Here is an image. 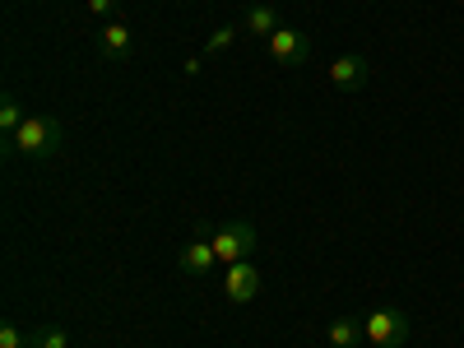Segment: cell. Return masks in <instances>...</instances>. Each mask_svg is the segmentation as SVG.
Returning a JSON list of instances; mask_svg holds the SVG:
<instances>
[{
  "instance_id": "cell-1",
  "label": "cell",
  "mask_w": 464,
  "mask_h": 348,
  "mask_svg": "<svg viewBox=\"0 0 464 348\" xmlns=\"http://www.w3.org/2000/svg\"><path fill=\"white\" fill-rule=\"evenodd\" d=\"M61 144H65V130H61L56 116H28V121L5 140L10 153H24V159H33V163L37 159H56Z\"/></svg>"
},
{
  "instance_id": "cell-2",
  "label": "cell",
  "mask_w": 464,
  "mask_h": 348,
  "mask_svg": "<svg viewBox=\"0 0 464 348\" xmlns=\"http://www.w3.org/2000/svg\"><path fill=\"white\" fill-rule=\"evenodd\" d=\"M362 334L372 348H404L409 339V316L400 306H376V312L362 316Z\"/></svg>"
},
{
  "instance_id": "cell-3",
  "label": "cell",
  "mask_w": 464,
  "mask_h": 348,
  "mask_svg": "<svg viewBox=\"0 0 464 348\" xmlns=\"http://www.w3.org/2000/svg\"><path fill=\"white\" fill-rule=\"evenodd\" d=\"M265 52H269V61H279V65H306L312 61V37H306L302 28H279V33H269L265 37Z\"/></svg>"
},
{
  "instance_id": "cell-4",
  "label": "cell",
  "mask_w": 464,
  "mask_h": 348,
  "mask_svg": "<svg viewBox=\"0 0 464 348\" xmlns=\"http://www.w3.org/2000/svg\"><path fill=\"white\" fill-rule=\"evenodd\" d=\"M214 251H218V265H237V260H251L256 251V227L251 223H227L214 232Z\"/></svg>"
},
{
  "instance_id": "cell-5",
  "label": "cell",
  "mask_w": 464,
  "mask_h": 348,
  "mask_svg": "<svg viewBox=\"0 0 464 348\" xmlns=\"http://www.w3.org/2000/svg\"><path fill=\"white\" fill-rule=\"evenodd\" d=\"M223 297L237 302V306H246V302L260 297V275H256L251 260H237V265L223 269Z\"/></svg>"
},
{
  "instance_id": "cell-6",
  "label": "cell",
  "mask_w": 464,
  "mask_h": 348,
  "mask_svg": "<svg viewBox=\"0 0 464 348\" xmlns=\"http://www.w3.org/2000/svg\"><path fill=\"white\" fill-rule=\"evenodd\" d=\"M214 265H218V251H214L209 237H196V242H186L177 251V269H181V275H190V279H209Z\"/></svg>"
},
{
  "instance_id": "cell-7",
  "label": "cell",
  "mask_w": 464,
  "mask_h": 348,
  "mask_svg": "<svg viewBox=\"0 0 464 348\" xmlns=\"http://www.w3.org/2000/svg\"><path fill=\"white\" fill-rule=\"evenodd\" d=\"M367 74H372V65H367V56H339V61H330V84L339 89V93H358L362 84H367Z\"/></svg>"
},
{
  "instance_id": "cell-8",
  "label": "cell",
  "mask_w": 464,
  "mask_h": 348,
  "mask_svg": "<svg viewBox=\"0 0 464 348\" xmlns=\"http://www.w3.org/2000/svg\"><path fill=\"white\" fill-rule=\"evenodd\" d=\"M98 52H102V61H126L130 56V28L121 19H107L98 28Z\"/></svg>"
},
{
  "instance_id": "cell-9",
  "label": "cell",
  "mask_w": 464,
  "mask_h": 348,
  "mask_svg": "<svg viewBox=\"0 0 464 348\" xmlns=\"http://www.w3.org/2000/svg\"><path fill=\"white\" fill-rule=\"evenodd\" d=\"M279 28H284V19H279V10L269 5V0H256V5L242 14V33H251V37H269Z\"/></svg>"
},
{
  "instance_id": "cell-10",
  "label": "cell",
  "mask_w": 464,
  "mask_h": 348,
  "mask_svg": "<svg viewBox=\"0 0 464 348\" xmlns=\"http://www.w3.org/2000/svg\"><path fill=\"white\" fill-rule=\"evenodd\" d=\"M367 334H362V316H339L325 325V343L330 348H358Z\"/></svg>"
},
{
  "instance_id": "cell-11",
  "label": "cell",
  "mask_w": 464,
  "mask_h": 348,
  "mask_svg": "<svg viewBox=\"0 0 464 348\" xmlns=\"http://www.w3.org/2000/svg\"><path fill=\"white\" fill-rule=\"evenodd\" d=\"M28 348H70V334L61 325H33L28 330Z\"/></svg>"
},
{
  "instance_id": "cell-12",
  "label": "cell",
  "mask_w": 464,
  "mask_h": 348,
  "mask_svg": "<svg viewBox=\"0 0 464 348\" xmlns=\"http://www.w3.org/2000/svg\"><path fill=\"white\" fill-rule=\"evenodd\" d=\"M24 121H28V116H24L19 98H14V93H5V98H0V135L10 140V135H14V130H19Z\"/></svg>"
},
{
  "instance_id": "cell-13",
  "label": "cell",
  "mask_w": 464,
  "mask_h": 348,
  "mask_svg": "<svg viewBox=\"0 0 464 348\" xmlns=\"http://www.w3.org/2000/svg\"><path fill=\"white\" fill-rule=\"evenodd\" d=\"M237 33H242V24H227V28H218L214 37H209V43H205V52L214 56V52H227L232 43H237Z\"/></svg>"
},
{
  "instance_id": "cell-14",
  "label": "cell",
  "mask_w": 464,
  "mask_h": 348,
  "mask_svg": "<svg viewBox=\"0 0 464 348\" xmlns=\"http://www.w3.org/2000/svg\"><path fill=\"white\" fill-rule=\"evenodd\" d=\"M0 348H28V334H24L19 325L5 321V325H0Z\"/></svg>"
},
{
  "instance_id": "cell-15",
  "label": "cell",
  "mask_w": 464,
  "mask_h": 348,
  "mask_svg": "<svg viewBox=\"0 0 464 348\" xmlns=\"http://www.w3.org/2000/svg\"><path fill=\"white\" fill-rule=\"evenodd\" d=\"M89 10H93V14H111L116 0H89Z\"/></svg>"
}]
</instances>
